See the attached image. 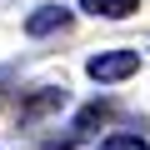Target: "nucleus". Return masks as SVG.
Here are the masks:
<instances>
[{
    "label": "nucleus",
    "instance_id": "nucleus-4",
    "mask_svg": "<svg viewBox=\"0 0 150 150\" xmlns=\"http://www.w3.org/2000/svg\"><path fill=\"white\" fill-rule=\"evenodd\" d=\"M80 10L105 15V20H125V15H135V10H140V0H80Z\"/></svg>",
    "mask_w": 150,
    "mask_h": 150
},
{
    "label": "nucleus",
    "instance_id": "nucleus-6",
    "mask_svg": "<svg viewBox=\"0 0 150 150\" xmlns=\"http://www.w3.org/2000/svg\"><path fill=\"white\" fill-rule=\"evenodd\" d=\"M95 120H105V105H85L80 115H75V130H90Z\"/></svg>",
    "mask_w": 150,
    "mask_h": 150
},
{
    "label": "nucleus",
    "instance_id": "nucleus-1",
    "mask_svg": "<svg viewBox=\"0 0 150 150\" xmlns=\"http://www.w3.org/2000/svg\"><path fill=\"white\" fill-rule=\"evenodd\" d=\"M90 80H100V85H115V80H130V75L140 70V50H100V55H90Z\"/></svg>",
    "mask_w": 150,
    "mask_h": 150
},
{
    "label": "nucleus",
    "instance_id": "nucleus-2",
    "mask_svg": "<svg viewBox=\"0 0 150 150\" xmlns=\"http://www.w3.org/2000/svg\"><path fill=\"white\" fill-rule=\"evenodd\" d=\"M65 25H70V10H65V5H40V10L25 15V35H30V40L55 35V30H65Z\"/></svg>",
    "mask_w": 150,
    "mask_h": 150
},
{
    "label": "nucleus",
    "instance_id": "nucleus-3",
    "mask_svg": "<svg viewBox=\"0 0 150 150\" xmlns=\"http://www.w3.org/2000/svg\"><path fill=\"white\" fill-rule=\"evenodd\" d=\"M65 105V90H40V95H30L25 105H20V120H40V115H50V110H60Z\"/></svg>",
    "mask_w": 150,
    "mask_h": 150
},
{
    "label": "nucleus",
    "instance_id": "nucleus-5",
    "mask_svg": "<svg viewBox=\"0 0 150 150\" xmlns=\"http://www.w3.org/2000/svg\"><path fill=\"white\" fill-rule=\"evenodd\" d=\"M100 150H150V145H145L140 135H105V140H100Z\"/></svg>",
    "mask_w": 150,
    "mask_h": 150
}]
</instances>
